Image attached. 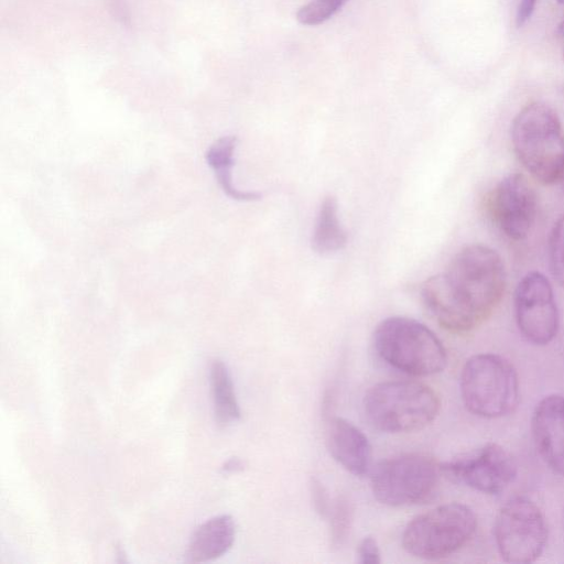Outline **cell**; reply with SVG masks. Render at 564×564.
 Wrapping results in <instances>:
<instances>
[{
	"label": "cell",
	"mask_w": 564,
	"mask_h": 564,
	"mask_svg": "<svg viewBox=\"0 0 564 564\" xmlns=\"http://www.w3.org/2000/svg\"><path fill=\"white\" fill-rule=\"evenodd\" d=\"M506 290L501 257L484 245L462 249L445 272L424 281L421 296L437 323L453 333H465L486 321Z\"/></svg>",
	"instance_id": "1"
},
{
	"label": "cell",
	"mask_w": 564,
	"mask_h": 564,
	"mask_svg": "<svg viewBox=\"0 0 564 564\" xmlns=\"http://www.w3.org/2000/svg\"><path fill=\"white\" fill-rule=\"evenodd\" d=\"M513 151L540 183L560 182L564 170V131L556 111L532 101L519 110L511 124Z\"/></svg>",
	"instance_id": "2"
},
{
	"label": "cell",
	"mask_w": 564,
	"mask_h": 564,
	"mask_svg": "<svg viewBox=\"0 0 564 564\" xmlns=\"http://www.w3.org/2000/svg\"><path fill=\"white\" fill-rule=\"evenodd\" d=\"M440 398L429 386L409 380L384 381L371 387L364 398L370 424L387 433L422 430L437 416Z\"/></svg>",
	"instance_id": "3"
},
{
	"label": "cell",
	"mask_w": 564,
	"mask_h": 564,
	"mask_svg": "<svg viewBox=\"0 0 564 564\" xmlns=\"http://www.w3.org/2000/svg\"><path fill=\"white\" fill-rule=\"evenodd\" d=\"M372 339L379 357L408 375L431 376L446 366L447 355L442 341L415 319L388 317L378 324Z\"/></svg>",
	"instance_id": "4"
},
{
	"label": "cell",
	"mask_w": 564,
	"mask_h": 564,
	"mask_svg": "<svg viewBox=\"0 0 564 564\" xmlns=\"http://www.w3.org/2000/svg\"><path fill=\"white\" fill-rule=\"evenodd\" d=\"M460 394L466 409L475 415L486 419L507 415L519 400L516 369L501 356L475 355L462 369Z\"/></svg>",
	"instance_id": "5"
},
{
	"label": "cell",
	"mask_w": 564,
	"mask_h": 564,
	"mask_svg": "<svg viewBox=\"0 0 564 564\" xmlns=\"http://www.w3.org/2000/svg\"><path fill=\"white\" fill-rule=\"evenodd\" d=\"M474 511L458 502L438 506L413 518L402 534L403 549L424 560L446 557L463 547L474 535Z\"/></svg>",
	"instance_id": "6"
},
{
	"label": "cell",
	"mask_w": 564,
	"mask_h": 564,
	"mask_svg": "<svg viewBox=\"0 0 564 564\" xmlns=\"http://www.w3.org/2000/svg\"><path fill=\"white\" fill-rule=\"evenodd\" d=\"M436 463L423 454H403L379 462L372 469L370 486L382 505L402 507L430 500L438 486Z\"/></svg>",
	"instance_id": "7"
},
{
	"label": "cell",
	"mask_w": 564,
	"mask_h": 564,
	"mask_svg": "<svg viewBox=\"0 0 564 564\" xmlns=\"http://www.w3.org/2000/svg\"><path fill=\"white\" fill-rule=\"evenodd\" d=\"M497 549L503 561L534 562L543 552L547 528L541 509L530 499L516 497L499 510L494 525Z\"/></svg>",
	"instance_id": "8"
},
{
	"label": "cell",
	"mask_w": 564,
	"mask_h": 564,
	"mask_svg": "<svg viewBox=\"0 0 564 564\" xmlns=\"http://www.w3.org/2000/svg\"><path fill=\"white\" fill-rule=\"evenodd\" d=\"M514 315L522 336L534 345H546L558 329V310L550 281L538 271L527 273L514 292Z\"/></svg>",
	"instance_id": "9"
},
{
	"label": "cell",
	"mask_w": 564,
	"mask_h": 564,
	"mask_svg": "<svg viewBox=\"0 0 564 564\" xmlns=\"http://www.w3.org/2000/svg\"><path fill=\"white\" fill-rule=\"evenodd\" d=\"M492 223L509 239L520 241L532 230L538 210V196L532 184L520 173L503 177L486 199Z\"/></svg>",
	"instance_id": "10"
},
{
	"label": "cell",
	"mask_w": 564,
	"mask_h": 564,
	"mask_svg": "<svg viewBox=\"0 0 564 564\" xmlns=\"http://www.w3.org/2000/svg\"><path fill=\"white\" fill-rule=\"evenodd\" d=\"M442 469L457 481L486 494L500 492L517 475L514 458L498 444H487L455 458Z\"/></svg>",
	"instance_id": "11"
},
{
	"label": "cell",
	"mask_w": 564,
	"mask_h": 564,
	"mask_svg": "<svg viewBox=\"0 0 564 564\" xmlns=\"http://www.w3.org/2000/svg\"><path fill=\"white\" fill-rule=\"evenodd\" d=\"M532 433L536 449L545 464L564 476V398H543L532 416Z\"/></svg>",
	"instance_id": "12"
},
{
	"label": "cell",
	"mask_w": 564,
	"mask_h": 564,
	"mask_svg": "<svg viewBox=\"0 0 564 564\" xmlns=\"http://www.w3.org/2000/svg\"><path fill=\"white\" fill-rule=\"evenodd\" d=\"M326 444L333 458L346 470L362 476L370 469L371 446L366 435L341 417L329 419Z\"/></svg>",
	"instance_id": "13"
},
{
	"label": "cell",
	"mask_w": 564,
	"mask_h": 564,
	"mask_svg": "<svg viewBox=\"0 0 564 564\" xmlns=\"http://www.w3.org/2000/svg\"><path fill=\"white\" fill-rule=\"evenodd\" d=\"M236 525L228 514L207 520L191 538L186 558L199 563L215 560L227 553L234 544Z\"/></svg>",
	"instance_id": "14"
},
{
	"label": "cell",
	"mask_w": 564,
	"mask_h": 564,
	"mask_svg": "<svg viewBox=\"0 0 564 564\" xmlns=\"http://www.w3.org/2000/svg\"><path fill=\"white\" fill-rule=\"evenodd\" d=\"M347 243V234L338 218V205L334 196H326L318 209L312 236V248L319 254L341 250Z\"/></svg>",
	"instance_id": "15"
},
{
	"label": "cell",
	"mask_w": 564,
	"mask_h": 564,
	"mask_svg": "<svg viewBox=\"0 0 564 564\" xmlns=\"http://www.w3.org/2000/svg\"><path fill=\"white\" fill-rule=\"evenodd\" d=\"M214 412L217 423L229 425L240 419V409L234 383L227 366L221 360H214L209 370Z\"/></svg>",
	"instance_id": "16"
},
{
	"label": "cell",
	"mask_w": 564,
	"mask_h": 564,
	"mask_svg": "<svg viewBox=\"0 0 564 564\" xmlns=\"http://www.w3.org/2000/svg\"><path fill=\"white\" fill-rule=\"evenodd\" d=\"M236 141V137L232 135L218 139L206 153L207 163L214 170L219 185L228 196L238 200L259 199L261 194L239 191L232 184L231 169Z\"/></svg>",
	"instance_id": "17"
},
{
	"label": "cell",
	"mask_w": 564,
	"mask_h": 564,
	"mask_svg": "<svg viewBox=\"0 0 564 564\" xmlns=\"http://www.w3.org/2000/svg\"><path fill=\"white\" fill-rule=\"evenodd\" d=\"M348 0H310L296 12V20L307 26L319 25L335 15Z\"/></svg>",
	"instance_id": "18"
},
{
	"label": "cell",
	"mask_w": 564,
	"mask_h": 564,
	"mask_svg": "<svg viewBox=\"0 0 564 564\" xmlns=\"http://www.w3.org/2000/svg\"><path fill=\"white\" fill-rule=\"evenodd\" d=\"M330 514V544L340 547L349 534L352 510L346 498H338L329 511Z\"/></svg>",
	"instance_id": "19"
},
{
	"label": "cell",
	"mask_w": 564,
	"mask_h": 564,
	"mask_svg": "<svg viewBox=\"0 0 564 564\" xmlns=\"http://www.w3.org/2000/svg\"><path fill=\"white\" fill-rule=\"evenodd\" d=\"M549 264L553 278L564 288V215L555 221L550 234Z\"/></svg>",
	"instance_id": "20"
},
{
	"label": "cell",
	"mask_w": 564,
	"mask_h": 564,
	"mask_svg": "<svg viewBox=\"0 0 564 564\" xmlns=\"http://www.w3.org/2000/svg\"><path fill=\"white\" fill-rule=\"evenodd\" d=\"M310 487L314 509L318 514L327 516L329 513V501L325 487L316 478L312 479Z\"/></svg>",
	"instance_id": "21"
},
{
	"label": "cell",
	"mask_w": 564,
	"mask_h": 564,
	"mask_svg": "<svg viewBox=\"0 0 564 564\" xmlns=\"http://www.w3.org/2000/svg\"><path fill=\"white\" fill-rule=\"evenodd\" d=\"M358 555L360 557V563L379 564L381 558L376 539L372 536H365L358 546Z\"/></svg>",
	"instance_id": "22"
},
{
	"label": "cell",
	"mask_w": 564,
	"mask_h": 564,
	"mask_svg": "<svg viewBox=\"0 0 564 564\" xmlns=\"http://www.w3.org/2000/svg\"><path fill=\"white\" fill-rule=\"evenodd\" d=\"M538 0H520L516 12V26L525 25L534 13Z\"/></svg>",
	"instance_id": "23"
},
{
	"label": "cell",
	"mask_w": 564,
	"mask_h": 564,
	"mask_svg": "<svg viewBox=\"0 0 564 564\" xmlns=\"http://www.w3.org/2000/svg\"><path fill=\"white\" fill-rule=\"evenodd\" d=\"M241 467L242 463L239 459L234 458L225 464L224 469L227 471H234L240 469Z\"/></svg>",
	"instance_id": "24"
},
{
	"label": "cell",
	"mask_w": 564,
	"mask_h": 564,
	"mask_svg": "<svg viewBox=\"0 0 564 564\" xmlns=\"http://www.w3.org/2000/svg\"><path fill=\"white\" fill-rule=\"evenodd\" d=\"M556 34H557V36L564 37V17L562 18V20L557 24Z\"/></svg>",
	"instance_id": "25"
},
{
	"label": "cell",
	"mask_w": 564,
	"mask_h": 564,
	"mask_svg": "<svg viewBox=\"0 0 564 564\" xmlns=\"http://www.w3.org/2000/svg\"><path fill=\"white\" fill-rule=\"evenodd\" d=\"M558 183H561L562 188H563V191H564V170H563V173H562V176H561V180H560V182H558Z\"/></svg>",
	"instance_id": "26"
},
{
	"label": "cell",
	"mask_w": 564,
	"mask_h": 564,
	"mask_svg": "<svg viewBox=\"0 0 564 564\" xmlns=\"http://www.w3.org/2000/svg\"><path fill=\"white\" fill-rule=\"evenodd\" d=\"M557 3L564 4V0H556Z\"/></svg>",
	"instance_id": "27"
},
{
	"label": "cell",
	"mask_w": 564,
	"mask_h": 564,
	"mask_svg": "<svg viewBox=\"0 0 564 564\" xmlns=\"http://www.w3.org/2000/svg\"><path fill=\"white\" fill-rule=\"evenodd\" d=\"M562 56H563V59H564V45H563V50H562Z\"/></svg>",
	"instance_id": "28"
}]
</instances>
